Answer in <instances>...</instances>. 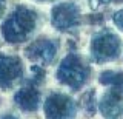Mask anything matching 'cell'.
I'll return each mask as SVG.
<instances>
[{
	"label": "cell",
	"mask_w": 123,
	"mask_h": 119,
	"mask_svg": "<svg viewBox=\"0 0 123 119\" xmlns=\"http://www.w3.org/2000/svg\"><path fill=\"white\" fill-rule=\"evenodd\" d=\"M86 13H105L111 8L112 0H79Z\"/></svg>",
	"instance_id": "cell-10"
},
{
	"label": "cell",
	"mask_w": 123,
	"mask_h": 119,
	"mask_svg": "<svg viewBox=\"0 0 123 119\" xmlns=\"http://www.w3.org/2000/svg\"><path fill=\"white\" fill-rule=\"evenodd\" d=\"M29 3H34L37 6H51L54 3H57L59 0H28Z\"/></svg>",
	"instance_id": "cell-13"
},
{
	"label": "cell",
	"mask_w": 123,
	"mask_h": 119,
	"mask_svg": "<svg viewBox=\"0 0 123 119\" xmlns=\"http://www.w3.org/2000/svg\"><path fill=\"white\" fill-rule=\"evenodd\" d=\"M0 45H2V43H0Z\"/></svg>",
	"instance_id": "cell-17"
},
{
	"label": "cell",
	"mask_w": 123,
	"mask_h": 119,
	"mask_svg": "<svg viewBox=\"0 0 123 119\" xmlns=\"http://www.w3.org/2000/svg\"><path fill=\"white\" fill-rule=\"evenodd\" d=\"M40 113L43 119H79L77 96L60 87L46 88Z\"/></svg>",
	"instance_id": "cell-7"
},
{
	"label": "cell",
	"mask_w": 123,
	"mask_h": 119,
	"mask_svg": "<svg viewBox=\"0 0 123 119\" xmlns=\"http://www.w3.org/2000/svg\"><path fill=\"white\" fill-rule=\"evenodd\" d=\"M46 23L62 37H74L86 29V9L79 0H59L49 6Z\"/></svg>",
	"instance_id": "cell-4"
},
{
	"label": "cell",
	"mask_w": 123,
	"mask_h": 119,
	"mask_svg": "<svg viewBox=\"0 0 123 119\" xmlns=\"http://www.w3.org/2000/svg\"><path fill=\"white\" fill-rule=\"evenodd\" d=\"M122 62H123V56H122Z\"/></svg>",
	"instance_id": "cell-16"
},
{
	"label": "cell",
	"mask_w": 123,
	"mask_h": 119,
	"mask_svg": "<svg viewBox=\"0 0 123 119\" xmlns=\"http://www.w3.org/2000/svg\"><path fill=\"white\" fill-rule=\"evenodd\" d=\"M85 53L95 68L115 65L122 62L123 36L108 23L94 28L88 34Z\"/></svg>",
	"instance_id": "cell-3"
},
{
	"label": "cell",
	"mask_w": 123,
	"mask_h": 119,
	"mask_svg": "<svg viewBox=\"0 0 123 119\" xmlns=\"http://www.w3.org/2000/svg\"><path fill=\"white\" fill-rule=\"evenodd\" d=\"M97 99H98V88L95 84L85 88L82 93L77 94V104H79L80 116L85 119L97 118Z\"/></svg>",
	"instance_id": "cell-9"
},
{
	"label": "cell",
	"mask_w": 123,
	"mask_h": 119,
	"mask_svg": "<svg viewBox=\"0 0 123 119\" xmlns=\"http://www.w3.org/2000/svg\"><path fill=\"white\" fill-rule=\"evenodd\" d=\"M20 53L29 65L52 68L63 54V37L54 31H42L23 45Z\"/></svg>",
	"instance_id": "cell-5"
},
{
	"label": "cell",
	"mask_w": 123,
	"mask_h": 119,
	"mask_svg": "<svg viewBox=\"0 0 123 119\" xmlns=\"http://www.w3.org/2000/svg\"><path fill=\"white\" fill-rule=\"evenodd\" d=\"M3 110V99H2V96H0V111Z\"/></svg>",
	"instance_id": "cell-15"
},
{
	"label": "cell",
	"mask_w": 123,
	"mask_h": 119,
	"mask_svg": "<svg viewBox=\"0 0 123 119\" xmlns=\"http://www.w3.org/2000/svg\"><path fill=\"white\" fill-rule=\"evenodd\" d=\"M0 119H23V114L15 108H3L0 111Z\"/></svg>",
	"instance_id": "cell-12"
},
{
	"label": "cell",
	"mask_w": 123,
	"mask_h": 119,
	"mask_svg": "<svg viewBox=\"0 0 123 119\" xmlns=\"http://www.w3.org/2000/svg\"><path fill=\"white\" fill-rule=\"evenodd\" d=\"M51 77L55 87H60L77 96L94 84L95 67L91 63L85 51L69 49L60 56V59L52 67Z\"/></svg>",
	"instance_id": "cell-2"
},
{
	"label": "cell",
	"mask_w": 123,
	"mask_h": 119,
	"mask_svg": "<svg viewBox=\"0 0 123 119\" xmlns=\"http://www.w3.org/2000/svg\"><path fill=\"white\" fill-rule=\"evenodd\" d=\"M46 14L34 3H15L0 19V43L18 48L45 29Z\"/></svg>",
	"instance_id": "cell-1"
},
{
	"label": "cell",
	"mask_w": 123,
	"mask_h": 119,
	"mask_svg": "<svg viewBox=\"0 0 123 119\" xmlns=\"http://www.w3.org/2000/svg\"><path fill=\"white\" fill-rule=\"evenodd\" d=\"M28 62L22 53L5 47L0 48V94H11L25 82Z\"/></svg>",
	"instance_id": "cell-6"
},
{
	"label": "cell",
	"mask_w": 123,
	"mask_h": 119,
	"mask_svg": "<svg viewBox=\"0 0 123 119\" xmlns=\"http://www.w3.org/2000/svg\"><path fill=\"white\" fill-rule=\"evenodd\" d=\"M9 0H0V19L6 14V11L9 9Z\"/></svg>",
	"instance_id": "cell-14"
},
{
	"label": "cell",
	"mask_w": 123,
	"mask_h": 119,
	"mask_svg": "<svg viewBox=\"0 0 123 119\" xmlns=\"http://www.w3.org/2000/svg\"><path fill=\"white\" fill-rule=\"evenodd\" d=\"M108 25L123 36V6L112 8L108 14Z\"/></svg>",
	"instance_id": "cell-11"
},
{
	"label": "cell",
	"mask_w": 123,
	"mask_h": 119,
	"mask_svg": "<svg viewBox=\"0 0 123 119\" xmlns=\"http://www.w3.org/2000/svg\"><path fill=\"white\" fill-rule=\"evenodd\" d=\"M45 90L46 88L25 79V82L20 84L9 94L12 108H15L23 116H36L42 110Z\"/></svg>",
	"instance_id": "cell-8"
}]
</instances>
